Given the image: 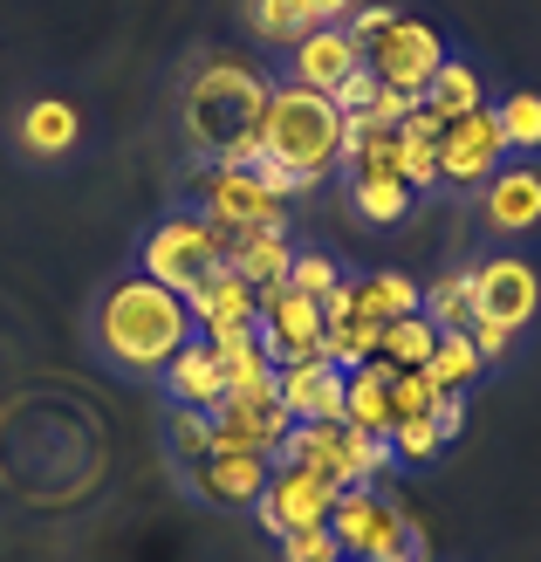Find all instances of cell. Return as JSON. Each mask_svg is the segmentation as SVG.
<instances>
[{
    "instance_id": "cell-1",
    "label": "cell",
    "mask_w": 541,
    "mask_h": 562,
    "mask_svg": "<svg viewBox=\"0 0 541 562\" xmlns=\"http://www.w3.org/2000/svg\"><path fill=\"white\" fill-rule=\"evenodd\" d=\"M268 97H274V76L240 63V55H206L192 69L185 97H179V117L185 137L206 165H234V172H253L268 151H261V124H268Z\"/></svg>"
},
{
    "instance_id": "cell-2",
    "label": "cell",
    "mask_w": 541,
    "mask_h": 562,
    "mask_svg": "<svg viewBox=\"0 0 541 562\" xmlns=\"http://www.w3.org/2000/svg\"><path fill=\"white\" fill-rule=\"evenodd\" d=\"M97 350L103 363H117L124 378H165V363H172L185 344H192V308L185 295L158 289L151 274H124L110 281V289L97 295Z\"/></svg>"
},
{
    "instance_id": "cell-3",
    "label": "cell",
    "mask_w": 541,
    "mask_h": 562,
    "mask_svg": "<svg viewBox=\"0 0 541 562\" xmlns=\"http://www.w3.org/2000/svg\"><path fill=\"white\" fill-rule=\"evenodd\" d=\"M261 151L268 165L295 172L323 192V179L343 165V117L323 90H302V82H274L268 97V124H261Z\"/></svg>"
},
{
    "instance_id": "cell-4",
    "label": "cell",
    "mask_w": 541,
    "mask_h": 562,
    "mask_svg": "<svg viewBox=\"0 0 541 562\" xmlns=\"http://www.w3.org/2000/svg\"><path fill=\"white\" fill-rule=\"evenodd\" d=\"M281 467H308V473H323V481H336V487H370L377 473H391L397 460H391V439H370V432H357L350 418H323V426H295L289 432V446L274 453Z\"/></svg>"
},
{
    "instance_id": "cell-5",
    "label": "cell",
    "mask_w": 541,
    "mask_h": 562,
    "mask_svg": "<svg viewBox=\"0 0 541 562\" xmlns=\"http://www.w3.org/2000/svg\"><path fill=\"white\" fill-rule=\"evenodd\" d=\"M329 536L343 562H425V536L412 528L405 508H391L384 494L350 487L329 515Z\"/></svg>"
},
{
    "instance_id": "cell-6",
    "label": "cell",
    "mask_w": 541,
    "mask_h": 562,
    "mask_svg": "<svg viewBox=\"0 0 541 562\" xmlns=\"http://www.w3.org/2000/svg\"><path fill=\"white\" fill-rule=\"evenodd\" d=\"M137 261H145V274L158 281V289L192 295L199 281H213L226 268V234L213 227V220H199V213H172V220H158V227L145 234Z\"/></svg>"
},
{
    "instance_id": "cell-7",
    "label": "cell",
    "mask_w": 541,
    "mask_h": 562,
    "mask_svg": "<svg viewBox=\"0 0 541 562\" xmlns=\"http://www.w3.org/2000/svg\"><path fill=\"white\" fill-rule=\"evenodd\" d=\"M261 357L274 371H289V363H329V344H323V302L289 289V281H274L261 289Z\"/></svg>"
},
{
    "instance_id": "cell-8",
    "label": "cell",
    "mask_w": 541,
    "mask_h": 562,
    "mask_svg": "<svg viewBox=\"0 0 541 562\" xmlns=\"http://www.w3.org/2000/svg\"><path fill=\"white\" fill-rule=\"evenodd\" d=\"M206 426H213V446H234V453L274 460L281 446H289V432H295V418L281 412V371H274L268 384H253V391L219 398V405L206 412Z\"/></svg>"
},
{
    "instance_id": "cell-9",
    "label": "cell",
    "mask_w": 541,
    "mask_h": 562,
    "mask_svg": "<svg viewBox=\"0 0 541 562\" xmlns=\"http://www.w3.org/2000/svg\"><path fill=\"white\" fill-rule=\"evenodd\" d=\"M363 69L377 76L384 90L425 97V82L446 69V42H439V27H425L418 14H391V27L363 48Z\"/></svg>"
},
{
    "instance_id": "cell-10",
    "label": "cell",
    "mask_w": 541,
    "mask_h": 562,
    "mask_svg": "<svg viewBox=\"0 0 541 562\" xmlns=\"http://www.w3.org/2000/svg\"><path fill=\"white\" fill-rule=\"evenodd\" d=\"M199 220H213L226 240H240V234H261V227H289V206H281L253 172L206 165V172H199Z\"/></svg>"
},
{
    "instance_id": "cell-11",
    "label": "cell",
    "mask_w": 541,
    "mask_h": 562,
    "mask_svg": "<svg viewBox=\"0 0 541 562\" xmlns=\"http://www.w3.org/2000/svg\"><path fill=\"white\" fill-rule=\"evenodd\" d=\"M336 501H343V487H336V481H323V473H308V467H281L274 460L261 501H253V515H261V528L281 542V536H302V528H329Z\"/></svg>"
},
{
    "instance_id": "cell-12",
    "label": "cell",
    "mask_w": 541,
    "mask_h": 562,
    "mask_svg": "<svg viewBox=\"0 0 541 562\" xmlns=\"http://www.w3.org/2000/svg\"><path fill=\"white\" fill-rule=\"evenodd\" d=\"M500 151H507L500 117H494V110H473V117H460V124L439 131V179L460 186V192H480V186L500 172Z\"/></svg>"
},
{
    "instance_id": "cell-13",
    "label": "cell",
    "mask_w": 541,
    "mask_h": 562,
    "mask_svg": "<svg viewBox=\"0 0 541 562\" xmlns=\"http://www.w3.org/2000/svg\"><path fill=\"white\" fill-rule=\"evenodd\" d=\"M473 302L480 316H494L507 329H528L534 308H541V274L521 255H494V261H473Z\"/></svg>"
},
{
    "instance_id": "cell-14",
    "label": "cell",
    "mask_w": 541,
    "mask_h": 562,
    "mask_svg": "<svg viewBox=\"0 0 541 562\" xmlns=\"http://www.w3.org/2000/svg\"><path fill=\"white\" fill-rule=\"evenodd\" d=\"M192 308V329L206 336V344H219V336H234V329H253L261 323V289H247L240 274H213V281H199V289L185 295Z\"/></svg>"
},
{
    "instance_id": "cell-15",
    "label": "cell",
    "mask_w": 541,
    "mask_h": 562,
    "mask_svg": "<svg viewBox=\"0 0 541 562\" xmlns=\"http://www.w3.org/2000/svg\"><path fill=\"white\" fill-rule=\"evenodd\" d=\"M363 69V48L350 42V27H308V35L289 48V82H302V90H323L336 97V82Z\"/></svg>"
},
{
    "instance_id": "cell-16",
    "label": "cell",
    "mask_w": 541,
    "mask_h": 562,
    "mask_svg": "<svg viewBox=\"0 0 541 562\" xmlns=\"http://www.w3.org/2000/svg\"><path fill=\"white\" fill-rule=\"evenodd\" d=\"M268 473H274V460L234 453V446H213V453L199 460L185 481L206 494V501H219V508H253V501H261V487H268Z\"/></svg>"
},
{
    "instance_id": "cell-17",
    "label": "cell",
    "mask_w": 541,
    "mask_h": 562,
    "mask_svg": "<svg viewBox=\"0 0 541 562\" xmlns=\"http://www.w3.org/2000/svg\"><path fill=\"white\" fill-rule=\"evenodd\" d=\"M480 220L494 234H534L541 227V172L534 165H500V172L480 186Z\"/></svg>"
},
{
    "instance_id": "cell-18",
    "label": "cell",
    "mask_w": 541,
    "mask_h": 562,
    "mask_svg": "<svg viewBox=\"0 0 541 562\" xmlns=\"http://www.w3.org/2000/svg\"><path fill=\"white\" fill-rule=\"evenodd\" d=\"M343 398H350V371H336V363H289V371H281V412H289L295 426L343 418Z\"/></svg>"
},
{
    "instance_id": "cell-19",
    "label": "cell",
    "mask_w": 541,
    "mask_h": 562,
    "mask_svg": "<svg viewBox=\"0 0 541 562\" xmlns=\"http://www.w3.org/2000/svg\"><path fill=\"white\" fill-rule=\"evenodd\" d=\"M76 137H82V117L63 103V97H35L21 110V124H14V145H21V158H69L76 151Z\"/></svg>"
},
{
    "instance_id": "cell-20",
    "label": "cell",
    "mask_w": 541,
    "mask_h": 562,
    "mask_svg": "<svg viewBox=\"0 0 541 562\" xmlns=\"http://www.w3.org/2000/svg\"><path fill=\"white\" fill-rule=\"evenodd\" d=\"M165 391H172L179 412H213L226 398V378H219V357H213L206 336H192V344L165 363Z\"/></svg>"
},
{
    "instance_id": "cell-21",
    "label": "cell",
    "mask_w": 541,
    "mask_h": 562,
    "mask_svg": "<svg viewBox=\"0 0 541 562\" xmlns=\"http://www.w3.org/2000/svg\"><path fill=\"white\" fill-rule=\"evenodd\" d=\"M289 268H295L289 227H261V234L226 240V274H240L247 289H274V281H289Z\"/></svg>"
},
{
    "instance_id": "cell-22",
    "label": "cell",
    "mask_w": 541,
    "mask_h": 562,
    "mask_svg": "<svg viewBox=\"0 0 541 562\" xmlns=\"http://www.w3.org/2000/svg\"><path fill=\"white\" fill-rule=\"evenodd\" d=\"M391 384H397V371L384 357H370L363 371H350V398H343V418L357 432H370V439H391L397 432V405H391Z\"/></svg>"
},
{
    "instance_id": "cell-23",
    "label": "cell",
    "mask_w": 541,
    "mask_h": 562,
    "mask_svg": "<svg viewBox=\"0 0 541 562\" xmlns=\"http://www.w3.org/2000/svg\"><path fill=\"white\" fill-rule=\"evenodd\" d=\"M350 308L363 323H377V329H391V323H405V316H418V281L412 274H397V268H377V274H357L350 281Z\"/></svg>"
},
{
    "instance_id": "cell-24",
    "label": "cell",
    "mask_w": 541,
    "mask_h": 562,
    "mask_svg": "<svg viewBox=\"0 0 541 562\" xmlns=\"http://www.w3.org/2000/svg\"><path fill=\"white\" fill-rule=\"evenodd\" d=\"M418 110H425V117H432L439 131H446V124H460V117H473V110H487V97H480V69L460 63V55H446V69L425 82Z\"/></svg>"
},
{
    "instance_id": "cell-25",
    "label": "cell",
    "mask_w": 541,
    "mask_h": 562,
    "mask_svg": "<svg viewBox=\"0 0 541 562\" xmlns=\"http://www.w3.org/2000/svg\"><path fill=\"white\" fill-rule=\"evenodd\" d=\"M418 316L432 323L439 336H466L473 316H480V302H473V268H452L439 281H425L418 289Z\"/></svg>"
},
{
    "instance_id": "cell-26",
    "label": "cell",
    "mask_w": 541,
    "mask_h": 562,
    "mask_svg": "<svg viewBox=\"0 0 541 562\" xmlns=\"http://www.w3.org/2000/svg\"><path fill=\"white\" fill-rule=\"evenodd\" d=\"M397 158H405V179H412L418 200L446 186V179H439V124L425 117V110H412V117L397 124Z\"/></svg>"
},
{
    "instance_id": "cell-27",
    "label": "cell",
    "mask_w": 541,
    "mask_h": 562,
    "mask_svg": "<svg viewBox=\"0 0 541 562\" xmlns=\"http://www.w3.org/2000/svg\"><path fill=\"white\" fill-rule=\"evenodd\" d=\"M213 357H219L226 398H234V391H253V384H268V378H274V363L261 357V329H234V336H219Z\"/></svg>"
},
{
    "instance_id": "cell-28",
    "label": "cell",
    "mask_w": 541,
    "mask_h": 562,
    "mask_svg": "<svg viewBox=\"0 0 541 562\" xmlns=\"http://www.w3.org/2000/svg\"><path fill=\"white\" fill-rule=\"evenodd\" d=\"M487 371L480 363V350L466 344V336H439V350H432V363H425V378L439 384V398H466V384Z\"/></svg>"
},
{
    "instance_id": "cell-29",
    "label": "cell",
    "mask_w": 541,
    "mask_h": 562,
    "mask_svg": "<svg viewBox=\"0 0 541 562\" xmlns=\"http://www.w3.org/2000/svg\"><path fill=\"white\" fill-rule=\"evenodd\" d=\"M432 350H439V329L425 323V316L391 323V329H384V344H377V357L391 363V371H425V363H432Z\"/></svg>"
},
{
    "instance_id": "cell-30",
    "label": "cell",
    "mask_w": 541,
    "mask_h": 562,
    "mask_svg": "<svg viewBox=\"0 0 541 562\" xmlns=\"http://www.w3.org/2000/svg\"><path fill=\"white\" fill-rule=\"evenodd\" d=\"M247 27L261 42H274V48H295L316 21L302 14V0H247Z\"/></svg>"
},
{
    "instance_id": "cell-31",
    "label": "cell",
    "mask_w": 541,
    "mask_h": 562,
    "mask_svg": "<svg viewBox=\"0 0 541 562\" xmlns=\"http://www.w3.org/2000/svg\"><path fill=\"white\" fill-rule=\"evenodd\" d=\"M494 117H500L507 151H541V90H507Z\"/></svg>"
},
{
    "instance_id": "cell-32",
    "label": "cell",
    "mask_w": 541,
    "mask_h": 562,
    "mask_svg": "<svg viewBox=\"0 0 541 562\" xmlns=\"http://www.w3.org/2000/svg\"><path fill=\"white\" fill-rule=\"evenodd\" d=\"M439 453H446V439H439L432 418H418V426H397V432H391V460H397V467H425V460H439Z\"/></svg>"
},
{
    "instance_id": "cell-33",
    "label": "cell",
    "mask_w": 541,
    "mask_h": 562,
    "mask_svg": "<svg viewBox=\"0 0 541 562\" xmlns=\"http://www.w3.org/2000/svg\"><path fill=\"white\" fill-rule=\"evenodd\" d=\"M172 446H179V467H185V473L206 460V453H213V426H206V412H172Z\"/></svg>"
},
{
    "instance_id": "cell-34",
    "label": "cell",
    "mask_w": 541,
    "mask_h": 562,
    "mask_svg": "<svg viewBox=\"0 0 541 562\" xmlns=\"http://www.w3.org/2000/svg\"><path fill=\"white\" fill-rule=\"evenodd\" d=\"M336 281H343V274H336V261L329 255H302V247H295V268H289V289H302V295H329L336 289Z\"/></svg>"
},
{
    "instance_id": "cell-35",
    "label": "cell",
    "mask_w": 541,
    "mask_h": 562,
    "mask_svg": "<svg viewBox=\"0 0 541 562\" xmlns=\"http://www.w3.org/2000/svg\"><path fill=\"white\" fill-rule=\"evenodd\" d=\"M377 90H384V82L377 76H370V69H357V76H343V82H336V117H370V103H377Z\"/></svg>"
},
{
    "instance_id": "cell-36",
    "label": "cell",
    "mask_w": 541,
    "mask_h": 562,
    "mask_svg": "<svg viewBox=\"0 0 541 562\" xmlns=\"http://www.w3.org/2000/svg\"><path fill=\"white\" fill-rule=\"evenodd\" d=\"M281 562H343V555H336L329 528H302V536H281Z\"/></svg>"
},
{
    "instance_id": "cell-37",
    "label": "cell",
    "mask_w": 541,
    "mask_h": 562,
    "mask_svg": "<svg viewBox=\"0 0 541 562\" xmlns=\"http://www.w3.org/2000/svg\"><path fill=\"white\" fill-rule=\"evenodd\" d=\"M515 336H521V329H507V323H494V316H473V329H466V344L480 350V363H500L507 350H515Z\"/></svg>"
},
{
    "instance_id": "cell-38",
    "label": "cell",
    "mask_w": 541,
    "mask_h": 562,
    "mask_svg": "<svg viewBox=\"0 0 541 562\" xmlns=\"http://www.w3.org/2000/svg\"><path fill=\"white\" fill-rule=\"evenodd\" d=\"M343 27H350V42H357V48H370V42H377L384 27H391V8H377V0H363V8H357Z\"/></svg>"
},
{
    "instance_id": "cell-39",
    "label": "cell",
    "mask_w": 541,
    "mask_h": 562,
    "mask_svg": "<svg viewBox=\"0 0 541 562\" xmlns=\"http://www.w3.org/2000/svg\"><path fill=\"white\" fill-rule=\"evenodd\" d=\"M412 110H418V97H405V90H377V103H370V117H377L384 131H397V124L412 117Z\"/></svg>"
},
{
    "instance_id": "cell-40",
    "label": "cell",
    "mask_w": 541,
    "mask_h": 562,
    "mask_svg": "<svg viewBox=\"0 0 541 562\" xmlns=\"http://www.w3.org/2000/svg\"><path fill=\"white\" fill-rule=\"evenodd\" d=\"M357 8H363V0H302V14L316 21V27H343Z\"/></svg>"
},
{
    "instance_id": "cell-41",
    "label": "cell",
    "mask_w": 541,
    "mask_h": 562,
    "mask_svg": "<svg viewBox=\"0 0 541 562\" xmlns=\"http://www.w3.org/2000/svg\"><path fill=\"white\" fill-rule=\"evenodd\" d=\"M432 426H439V439L452 446V439L466 432V398H439V405H432Z\"/></svg>"
}]
</instances>
